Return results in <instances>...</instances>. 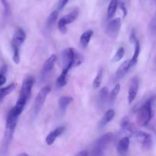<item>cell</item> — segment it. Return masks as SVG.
<instances>
[{
    "instance_id": "5b68a950",
    "label": "cell",
    "mask_w": 156,
    "mask_h": 156,
    "mask_svg": "<svg viewBox=\"0 0 156 156\" xmlns=\"http://www.w3.org/2000/svg\"><path fill=\"white\" fill-rule=\"evenodd\" d=\"M75 49L67 48L64 50L62 53V62L63 69L66 70H70L73 66L74 61Z\"/></svg>"
},
{
    "instance_id": "8992f818",
    "label": "cell",
    "mask_w": 156,
    "mask_h": 156,
    "mask_svg": "<svg viewBox=\"0 0 156 156\" xmlns=\"http://www.w3.org/2000/svg\"><path fill=\"white\" fill-rule=\"evenodd\" d=\"M34 84H35V79L32 76H28L26 79H24V80L22 82V85H21L19 97L23 98L26 100H28Z\"/></svg>"
},
{
    "instance_id": "d6a6232c",
    "label": "cell",
    "mask_w": 156,
    "mask_h": 156,
    "mask_svg": "<svg viewBox=\"0 0 156 156\" xmlns=\"http://www.w3.org/2000/svg\"><path fill=\"white\" fill-rule=\"evenodd\" d=\"M6 82V76L3 75V73H0V86L4 85Z\"/></svg>"
},
{
    "instance_id": "6da1fadb",
    "label": "cell",
    "mask_w": 156,
    "mask_h": 156,
    "mask_svg": "<svg viewBox=\"0 0 156 156\" xmlns=\"http://www.w3.org/2000/svg\"><path fill=\"white\" fill-rule=\"evenodd\" d=\"M156 98L151 97L144 103L142 106L138 110L136 114L137 123L139 126H145L149 123L154 114V103L155 102Z\"/></svg>"
},
{
    "instance_id": "ac0fdd59",
    "label": "cell",
    "mask_w": 156,
    "mask_h": 156,
    "mask_svg": "<svg viewBox=\"0 0 156 156\" xmlns=\"http://www.w3.org/2000/svg\"><path fill=\"white\" fill-rule=\"evenodd\" d=\"M109 99V90L107 87H103L100 89L98 96V104L100 106H103L104 104Z\"/></svg>"
},
{
    "instance_id": "7402d4cb",
    "label": "cell",
    "mask_w": 156,
    "mask_h": 156,
    "mask_svg": "<svg viewBox=\"0 0 156 156\" xmlns=\"http://www.w3.org/2000/svg\"><path fill=\"white\" fill-rule=\"evenodd\" d=\"M73 101V98L70 96H62L59 99V107L60 109L64 112L67 107Z\"/></svg>"
},
{
    "instance_id": "e575fe53",
    "label": "cell",
    "mask_w": 156,
    "mask_h": 156,
    "mask_svg": "<svg viewBox=\"0 0 156 156\" xmlns=\"http://www.w3.org/2000/svg\"><path fill=\"white\" fill-rule=\"evenodd\" d=\"M76 155H79V156H87L88 155V152H87V151H80V152H78L77 154H76Z\"/></svg>"
},
{
    "instance_id": "4316f807",
    "label": "cell",
    "mask_w": 156,
    "mask_h": 156,
    "mask_svg": "<svg viewBox=\"0 0 156 156\" xmlns=\"http://www.w3.org/2000/svg\"><path fill=\"white\" fill-rule=\"evenodd\" d=\"M12 50H13V56H12V60L15 64H19L20 62V47L17 46L12 45Z\"/></svg>"
},
{
    "instance_id": "8fae6325",
    "label": "cell",
    "mask_w": 156,
    "mask_h": 156,
    "mask_svg": "<svg viewBox=\"0 0 156 156\" xmlns=\"http://www.w3.org/2000/svg\"><path fill=\"white\" fill-rule=\"evenodd\" d=\"M26 39V34L21 27H17L12 40V45L21 47Z\"/></svg>"
},
{
    "instance_id": "ba28073f",
    "label": "cell",
    "mask_w": 156,
    "mask_h": 156,
    "mask_svg": "<svg viewBox=\"0 0 156 156\" xmlns=\"http://www.w3.org/2000/svg\"><path fill=\"white\" fill-rule=\"evenodd\" d=\"M57 59V55L56 54H52L47 60L45 61V62L44 63L42 69H41V80L44 81V79L47 78V76H48L50 73V72L52 71V69H54L55 65V62H56Z\"/></svg>"
},
{
    "instance_id": "30bf717a",
    "label": "cell",
    "mask_w": 156,
    "mask_h": 156,
    "mask_svg": "<svg viewBox=\"0 0 156 156\" xmlns=\"http://www.w3.org/2000/svg\"><path fill=\"white\" fill-rule=\"evenodd\" d=\"M139 87V80L138 77H134L131 79L129 88L128 91V104H132L137 96Z\"/></svg>"
},
{
    "instance_id": "3957f363",
    "label": "cell",
    "mask_w": 156,
    "mask_h": 156,
    "mask_svg": "<svg viewBox=\"0 0 156 156\" xmlns=\"http://www.w3.org/2000/svg\"><path fill=\"white\" fill-rule=\"evenodd\" d=\"M50 91H51V88L47 85V86L43 87L38 93L35 100V104H34V114L35 115H37L40 112Z\"/></svg>"
},
{
    "instance_id": "4dcf8cb0",
    "label": "cell",
    "mask_w": 156,
    "mask_h": 156,
    "mask_svg": "<svg viewBox=\"0 0 156 156\" xmlns=\"http://www.w3.org/2000/svg\"><path fill=\"white\" fill-rule=\"evenodd\" d=\"M149 29L152 34H156V12L149 24Z\"/></svg>"
},
{
    "instance_id": "83f0119b",
    "label": "cell",
    "mask_w": 156,
    "mask_h": 156,
    "mask_svg": "<svg viewBox=\"0 0 156 156\" xmlns=\"http://www.w3.org/2000/svg\"><path fill=\"white\" fill-rule=\"evenodd\" d=\"M124 55H125V50H124L123 47H119V48L117 50V51H116L115 56H113V61L116 62H119V61H120L121 59L123 58Z\"/></svg>"
},
{
    "instance_id": "f546056e",
    "label": "cell",
    "mask_w": 156,
    "mask_h": 156,
    "mask_svg": "<svg viewBox=\"0 0 156 156\" xmlns=\"http://www.w3.org/2000/svg\"><path fill=\"white\" fill-rule=\"evenodd\" d=\"M1 3L4 7V15L6 16H9L10 14V5H9V0H0Z\"/></svg>"
},
{
    "instance_id": "7c38bea8",
    "label": "cell",
    "mask_w": 156,
    "mask_h": 156,
    "mask_svg": "<svg viewBox=\"0 0 156 156\" xmlns=\"http://www.w3.org/2000/svg\"><path fill=\"white\" fill-rule=\"evenodd\" d=\"M64 131H65V127H64V126H59V127L56 128V129H54L53 131H51V132L46 136V144H47V146H51L52 144H54V143L55 142L56 139L58 138L59 136H61Z\"/></svg>"
},
{
    "instance_id": "7a4b0ae2",
    "label": "cell",
    "mask_w": 156,
    "mask_h": 156,
    "mask_svg": "<svg viewBox=\"0 0 156 156\" xmlns=\"http://www.w3.org/2000/svg\"><path fill=\"white\" fill-rule=\"evenodd\" d=\"M113 138V134L112 133L104 134L99 140L96 141L93 149V155H102L105 149L110 144Z\"/></svg>"
},
{
    "instance_id": "484cf974",
    "label": "cell",
    "mask_w": 156,
    "mask_h": 156,
    "mask_svg": "<svg viewBox=\"0 0 156 156\" xmlns=\"http://www.w3.org/2000/svg\"><path fill=\"white\" fill-rule=\"evenodd\" d=\"M102 69H100L98 71L97 74H96V77H95L94 80H93V85L94 88H98L101 85V82H102Z\"/></svg>"
},
{
    "instance_id": "e0dca14e",
    "label": "cell",
    "mask_w": 156,
    "mask_h": 156,
    "mask_svg": "<svg viewBox=\"0 0 156 156\" xmlns=\"http://www.w3.org/2000/svg\"><path fill=\"white\" fill-rule=\"evenodd\" d=\"M93 34V30H87V31H85L84 33L82 34V35L80 36V42L81 46H82L84 48H86V47L88 46Z\"/></svg>"
},
{
    "instance_id": "d6986e66",
    "label": "cell",
    "mask_w": 156,
    "mask_h": 156,
    "mask_svg": "<svg viewBox=\"0 0 156 156\" xmlns=\"http://www.w3.org/2000/svg\"><path fill=\"white\" fill-rule=\"evenodd\" d=\"M121 127H122V131H123L125 133L128 134V135L133 136L135 130L133 129L132 124L130 123V122L128 121V120L127 118H123L122 119V122H121Z\"/></svg>"
},
{
    "instance_id": "836d02e7",
    "label": "cell",
    "mask_w": 156,
    "mask_h": 156,
    "mask_svg": "<svg viewBox=\"0 0 156 156\" xmlns=\"http://www.w3.org/2000/svg\"><path fill=\"white\" fill-rule=\"evenodd\" d=\"M120 9H121V10H122V12H123L124 17H125V15H127V10H126V8H125V5H124V3H121Z\"/></svg>"
},
{
    "instance_id": "d590c367",
    "label": "cell",
    "mask_w": 156,
    "mask_h": 156,
    "mask_svg": "<svg viewBox=\"0 0 156 156\" xmlns=\"http://www.w3.org/2000/svg\"><path fill=\"white\" fill-rule=\"evenodd\" d=\"M28 155V154H26V153H21V154H19V155Z\"/></svg>"
},
{
    "instance_id": "ffe728a7",
    "label": "cell",
    "mask_w": 156,
    "mask_h": 156,
    "mask_svg": "<svg viewBox=\"0 0 156 156\" xmlns=\"http://www.w3.org/2000/svg\"><path fill=\"white\" fill-rule=\"evenodd\" d=\"M15 88H16V84L12 83L5 88H0V101H2L4 98L12 93L15 89Z\"/></svg>"
},
{
    "instance_id": "9c48e42d",
    "label": "cell",
    "mask_w": 156,
    "mask_h": 156,
    "mask_svg": "<svg viewBox=\"0 0 156 156\" xmlns=\"http://www.w3.org/2000/svg\"><path fill=\"white\" fill-rule=\"evenodd\" d=\"M121 28V19L116 18L109 23L106 28V34L110 37L115 39L118 37Z\"/></svg>"
},
{
    "instance_id": "52a82bcc",
    "label": "cell",
    "mask_w": 156,
    "mask_h": 156,
    "mask_svg": "<svg viewBox=\"0 0 156 156\" xmlns=\"http://www.w3.org/2000/svg\"><path fill=\"white\" fill-rule=\"evenodd\" d=\"M133 136L136 137V140L143 146V147L146 149H150L152 146V139L150 134L142 131L135 130Z\"/></svg>"
},
{
    "instance_id": "d4e9b609",
    "label": "cell",
    "mask_w": 156,
    "mask_h": 156,
    "mask_svg": "<svg viewBox=\"0 0 156 156\" xmlns=\"http://www.w3.org/2000/svg\"><path fill=\"white\" fill-rule=\"evenodd\" d=\"M119 91H120V85L119 83H117L115 85L113 89L111 91L110 94H109V100H110V101L111 103H113L116 100V98H117Z\"/></svg>"
},
{
    "instance_id": "5bb4252c",
    "label": "cell",
    "mask_w": 156,
    "mask_h": 156,
    "mask_svg": "<svg viewBox=\"0 0 156 156\" xmlns=\"http://www.w3.org/2000/svg\"><path fill=\"white\" fill-rule=\"evenodd\" d=\"M130 68H131V66H130L129 60H126L125 61V62H122V63L119 66L117 71H116V74H115L114 81L117 82L119 79H122V78L126 74V73L128 72V70Z\"/></svg>"
},
{
    "instance_id": "9a60e30c",
    "label": "cell",
    "mask_w": 156,
    "mask_h": 156,
    "mask_svg": "<svg viewBox=\"0 0 156 156\" xmlns=\"http://www.w3.org/2000/svg\"><path fill=\"white\" fill-rule=\"evenodd\" d=\"M129 144L130 140L128 136H125L121 139L118 142L117 144V152H119V154H120L122 155H125L127 153V152H128V148H129Z\"/></svg>"
},
{
    "instance_id": "44dd1931",
    "label": "cell",
    "mask_w": 156,
    "mask_h": 156,
    "mask_svg": "<svg viewBox=\"0 0 156 156\" xmlns=\"http://www.w3.org/2000/svg\"><path fill=\"white\" fill-rule=\"evenodd\" d=\"M58 11L55 10L53 11L50 14V15L47 18V21H46V28L47 30H50L53 27V25L54 24L55 21H57L58 19Z\"/></svg>"
},
{
    "instance_id": "f1b7e54d",
    "label": "cell",
    "mask_w": 156,
    "mask_h": 156,
    "mask_svg": "<svg viewBox=\"0 0 156 156\" xmlns=\"http://www.w3.org/2000/svg\"><path fill=\"white\" fill-rule=\"evenodd\" d=\"M83 61H84V57H83L82 55H81L79 52H77L76 50H75L73 66H80L81 63H82Z\"/></svg>"
},
{
    "instance_id": "cb8c5ba5",
    "label": "cell",
    "mask_w": 156,
    "mask_h": 156,
    "mask_svg": "<svg viewBox=\"0 0 156 156\" xmlns=\"http://www.w3.org/2000/svg\"><path fill=\"white\" fill-rule=\"evenodd\" d=\"M118 6V0H111L110 5L108 6L107 9V16L109 18H111L114 16V15L116 12Z\"/></svg>"
},
{
    "instance_id": "2e32d148",
    "label": "cell",
    "mask_w": 156,
    "mask_h": 156,
    "mask_svg": "<svg viewBox=\"0 0 156 156\" xmlns=\"http://www.w3.org/2000/svg\"><path fill=\"white\" fill-rule=\"evenodd\" d=\"M115 117V111L113 109H110L105 113L103 117H102V119L100 120L99 123V127H103L105 126L107 123H109L110 122L112 121L113 118Z\"/></svg>"
},
{
    "instance_id": "4fadbf2b",
    "label": "cell",
    "mask_w": 156,
    "mask_h": 156,
    "mask_svg": "<svg viewBox=\"0 0 156 156\" xmlns=\"http://www.w3.org/2000/svg\"><path fill=\"white\" fill-rule=\"evenodd\" d=\"M131 40L134 41L135 42L134 53H133V56L132 57V59L129 60L130 66H131V67H132L133 66H135L137 63L138 58H139V53H140V43H139V41L136 39V36H135L134 31H133L131 34Z\"/></svg>"
},
{
    "instance_id": "1f68e13d",
    "label": "cell",
    "mask_w": 156,
    "mask_h": 156,
    "mask_svg": "<svg viewBox=\"0 0 156 156\" xmlns=\"http://www.w3.org/2000/svg\"><path fill=\"white\" fill-rule=\"evenodd\" d=\"M69 0H58V5H57V9L58 10H62L64 8V6L67 4Z\"/></svg>"
},
{
    "instance_id": "603a6c76",
    "label": "cell",
    "mask_w": 156,
    "mask_h": 156,
    "mask_svg": "<svg viewBox=\"0 0 156 156\" xmlns=\"http://www.w3.org/2000/svg\"><path fill=\"white\" fill-rule=\"evenodd\" d=\"M68 70H66L63 69L62 73L59 76V77L57 79V86L58 88H62V87L65 86L67 84V74H68Z\"/></svg>"
},
{
    "instance_id": "277c9868",
    "label": "cell",
    "mask_w": 156,
    "mask_h": 156,
    "mask_svg": "<svg viewBox=\"0 0 156 156\" xmlns=\"http://www.w3.org/2000/svg\"><path fill=\"white\" fill-rule=\"evenodd\" d=\"M78 15H79V11L77 9H75L72 12L69 13L68 15H65L63 18H61L58 23V26L60 31L63 34L66 33L67 32V24H70L72 22H73L76 19Z\"/></svg>"
}]
</instances>
